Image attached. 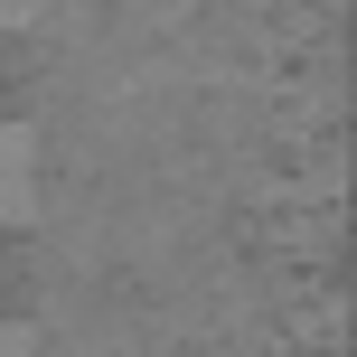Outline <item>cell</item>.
<instances>
[{
    "label": "cell",
    "instance_id": "6da1fadb",
    "mask_svg": "<svg viewBox=\"0 0 357 357\" xmlns=\"http://www.w3.org/2000/svg\"><path fill=\"white\" fill-rule=\"evenodd\" d=\"M38 188H47V160H38V132L0 113V235L38 216Z\"/></svg>",
    "mask_w": 357,
    "mask_h": 357
},
{
    "label": "cell",
    "instance_id": "7a4b0ae2",
    "mask_svg": "<svg viewBox=\"0 0 357 357\" xmlns=\"http://www.w3.org/2000/svg\"><path fill=\"white\" fill-rule=\"evenodd\" d=\"M0 357H47V348H38V329H19V320H0Z\"/></svg>",
    "mask_w": 357,
    "mask_h": 357
},
{
    "label": "cell",
    "instance_id": "3957f363",
    "mask_svg": "<svg viewBox=\"0 0 357 357\" xmlns=\"http://www.w3.org/2000/svg\"><path fill=\"white\" fill-rule=\"evenodd\" d=\"M10 29H29V10H0V38H10Z\"/></svg>",
    "mask_w": 357,
    "mask_h": 357
}]
</instances>
